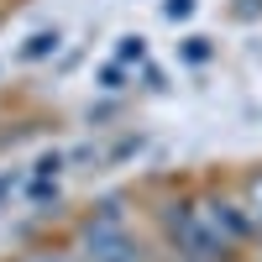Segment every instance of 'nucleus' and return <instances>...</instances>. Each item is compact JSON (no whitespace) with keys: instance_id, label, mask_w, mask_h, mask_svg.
Segmentation results:
<instances>
[{"instance_id":"9d476101","label":"nucleus","mask_w":262,"mask_h":262,"mask_svg":"<svg viewBox=\"0 0 262 262\" xmlns=\"http://www.w3.org/2000/svg\"><path fill=\"white\" fill-rule=\"evenodd\" d=\"M21 189H27V168H6L0 173V205H6L11 194H21Z\"/></svg>"},{"instance_id":"423d86ee","label":"nucleus","mask_w":262,"mask_h":262,"mask_svg":"<svg viewBox=\"0 0 262 262\" xmlns=\"http://www.w3.org/2000/svg\"><path fill=\"white\" fill-rule=\"evenodd\" d=\"M116 63H147V37H142V32L116 37Z\"/></svg>"},{"instance_id":"39448f33","label":"nucleus","mask_w":262,"mask_h":262,"mask_svg":"<svg viewBox=\"0 0 262 262\" xmlns=\"http://www.w3.org/2000/svg\"><path fill=\"white\" fill-rule=\"evenodd\" d=\"M63 48V32L58 27H37V32H27V42L16 48V63H42V58H53Z\"/></svg>"},{"instance_id":"1a4fd4ad","label":"nucleus","mask_w":262,"mask_h":262,"mask_svg":"<svg viewBox=\"0 0 262 262\" xmlns=\"http://www.w3.org/2000/svg\"><path fill=\"white\" fill-rule=\"evenodd\" d=\"M100 90L105 95H121L126 90V63H105V69H100Z\"/></svg>"},{"instance_id":"ddd939ff","label":"nucleus","mask_w":262,"mask_h":262,"mask_svg":"<svg viewBox=\"0 0 262 262\" xmlns=\"http://www.w3.org/2000/svg\"><path fill=\"white\" fill-rule=\"evenodd\" d=\"M231 11H236V16H247V21H252V16H262V0H236V6H231Z\"/></svg>"},{"instance_id":"f8f14e48","label":"nucleus","mask_w":262,"mask_h":262,"mask_svg":"<svg viewBox=\"0 0 262 262\" xmlns=\"http://www.w3.org/2000/svg\"><path fill=\"white\" fill-rule=\"evenodd\" d=\"M142 147H147V137H121V147H116L105 163H121V158H131V152H142Z\"/></svg>"},{"instance_id":"0eeeda50","label":"nucleus","mask_w":262,"mask_h":262,"mask_svg":"<svg viewBox=\"0 0 262 262\" xmlns=\"http://www.w3.org/2000/svg\"><path fill=\"white\" fill-rule=\"evenodd\" d=\"M210 53H215V42H210V37H200V32L184 37V48H179V58H184V63H194V69H200V63H210Z\"/></svg>"},{"instance_id":"6e6552de","label":"nucleus","mask_w":262,"mask_h":262,"mask_svg":"<svg viewBox=\"0 0 262 262\" xmlns=\"http://www.w3.org/2000/svg\"><path fill=\"white\" fill-rule=\"evenodd\" d=\"M194 11H200V0H163V21H173V27L194 21Z\"/></svg>"},{"instance_id":"f257e3e1","label":"nucleus","mask_w":262,"mask_h":262,"mask_svg":"<svg viewBox=\"0 0 262 262\" xmlns=\"http://www.w3.org/2000/svg\"><path fill=\"white\" fill-rule=\"evenodd\" d=\"M79 252L84 262H147V247L126 221V194H105L100 205H90L79 226Z\"/></svg>"},{"instance_id":"20e7f679","label":"nucleus","mask_w":262,"mask_h":262,"mask_svg":"<svg viewBox=\"0 0 262 262\" xmlns=\"http://www.w3.org/2000/svg\"><path fill=\"white\" fill-rule=\"evenodd\" d=\"M63 168H69V152H63V147H48V152H42V158L27 168V200H32V205L58 200V179H63Z\"/></svg>"},{"instance_id":"9b49d317","label":"nucleus","mask_w":262,"mask_h":262,"mask_svg":"<svg viewBox=\"0 0 262 262\" xmlns=\"http://www.w3.org/2000/svg\"><path fill=\"white\" fill-rule=\"evenodd\" d=\"M247 210H252L257 236H262V173H252V184H247Z\"/></svg>"},{"instance_id":"7ed1b4c3","label":"nucleus","mask_w":262,"mask_h":262,"mask_svg":"<svg viewBox=\"0 0 262 262\" xmlns=\"http://www.w3.org/2000/svg\"><path fill=\"white\" fill-rule=\"evenodd\" d=\"M205 215H210V226L226 236L231 247H242L257 236V221H252V210L247 200H231V194H215V200H205Z\"/></svg>"},{"instance_id":"f03ea898","label":"nucleus","mask_w":262,"mask_h":262,"mask_svg":"<svg viewBox=\"0 0 262 262\" xmlns=\"http://www.w3.org/2000/svg\"><path fill=\"white\" fill-rule=\"evenodd\" d=\"M163 236H168V247H173L179 262H226V257H231V242L210 226L205 205L173 200V205L163 210Z\"/></svg>"},{"instance_id":"4468645a","label":"nucleus","mask_w":262,"mask_h":262,"mask_svg":"<svg viewBox=\"0 0 262 262\" xmlns=\"http://www.w3.org/2000/svg\"><path fill=\"white\" fill-rule=\"evenodd\" d=\"M21 262H74V257H63V252H32V257H21Z\"/></svg>"}]
</instances>
